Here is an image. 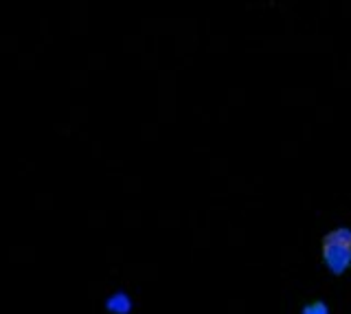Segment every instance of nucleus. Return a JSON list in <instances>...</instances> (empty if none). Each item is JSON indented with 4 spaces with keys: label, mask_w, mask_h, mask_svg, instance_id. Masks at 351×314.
I'll use <instances>...</instances> for the list:
<instances>
[{
    "label": "nucleus",
    "mask_w": 351,
    "mask_h": 314,
    "mask_svg": "<svg viewBox=\"0 0 351 314\" xmlns=\"http://www.w3.org/2000/svg\"><path fill=\"white\" fill-rule=\"evenodd\" d=\"M323 259L334 275H343L351 264V231L340 229L325 235L323 240Z\"/></svg>",
    "instance_id": "obj_1"
},
{
    "label": "nucleus",
    "mask_w": 351,
    "mask_h": 314,
    "mask_svg": "<svg viewBox=\"0 0 351 314\" xmlns=\"http://www.w3.org/2000/svg\"><path fill=\"white\" fill-rule=\"evenodd\" d=\"M106 308L112 314H130L132 301H130V297L125 295V292H117V295H112L106 301Z\"/></svg>",
    "instance_id": "obj_2"
},
{
    "label": "nucleus",
    "mask_w": 351,
    "mask_h": 314,
    "mask_svg": "<svg viewBox=\"0 0 351 314\" xmlns=\"http://www.w3.org/2000/svg\"><path fill=\"white\" fill-rule=\"evenodd\" d=\"M303 314H329V308L323 301H314V303H310V306L303 308Z\"/></svg>",
    "instance_id": "obj_3"
}]
</instances>
